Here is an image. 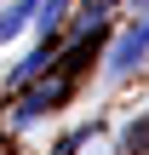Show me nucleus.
I'll return each instance as SVG.
<instances>
[{"instance_id": "1", "label": "nucleus", "mask_w": 149, "mask_h": 155, "mask_svg": "<svg viewBox=\"0 0 149 155\" xmlns=\"http://www.w3.org/2000/svg\"><path fill=\"white\" fill-rule=\"evenodd\" d=\"M149 52V23H138V29H126L121 35V46L109 52V81H126L132 69H138V58Z\"/></svg>"}, {"instance_id": "2", "label": "nucleus", "mask_w": 149, "mask_h": 155, "mask_svg": "<svg viewBox=\"0 0 149 155\" xmlns=\"http://www.w3.org/2000/svg\"><path fill=\"white\" fill-rule=\"evenodd\" d=\"M63 92H69V86H63V81H52V86H40V92H29V98H23V109H17V115H23V121H34V115H40V109H46V104H57V98H63Z\"/></svg>"}, {"instance_id": "3", "label": "nucleus", "mask_w": 149, "mask_h": 155, "mask_svg": "<svg viewBox=\"0 0 149 155\" xmlns=\"http://www.w3.org/2000/svg\"><path fill=\"white\" fill-rule=\"evenodd\" d=\"M34 6H40V0H17V6H6V12H0V40H11V35L29 23V12H34Z\"/></svg>"}, {"instance_id": "4", "label": "nucleus", "mask_w": 149, "mask_h": 155, "mask_svg": "<svg viewBox=\"0 0 149 155\" xmlns=\"http://www.w3.org/2000/svg\"><path fill=\"white\" fill-rule=\"evenodd\" d=\"M109 6H115V0H80V35H86V29H98V17H103Z\"/></svg>"}, {"instance_id": "5", "label": "nucleus", "mask_w": 149, "mask_h": 155, "mask_svg": "<svg viewBox=\"0 0 149 155\" xmlns=\"http://www.w3.org/2000/svg\"><path fill=\"white\" fill-rule=\"evenodd\" d=\"M138 6H149V0H138Z\"/></svg>"}]
</instances>
